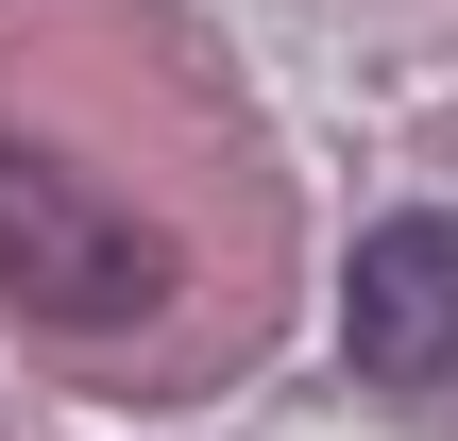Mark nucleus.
I'll return each mask as SVG.
<instances>
[{
    "mask_svg": "<svg viewBox=\"0 0 458 441\" xmlns=\"http://www.w3.org/2000/svg\"><path fill=\"white\" fill-rule=\"evenodd\" d=\"M0 306L85 323V340H102V323H153V306H170V238H153L102 170L0 136Z\"/></svg>",
    "mask_w": 458,
    "mask_h": 441,
    "instance_id": "obj_1",
    "label": "nucleus"
},
{
    "mask_svg": "<svg viewBox=\"0 0 458 441\" xmlns=\"http://www.w3.org/2000/svg\"><path fill=\"white\" fill-rule=\"evenodd\" d=\"M340 340H357V374H374V391H408V408L458 391V204L357 238V272H340Z\"/></svg>",
    "mask_w": 458,
    "mask_h": 441,
    "instance_id": "obj_2",
    "label": "nucleus"
}]
</instances>
